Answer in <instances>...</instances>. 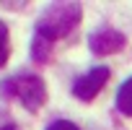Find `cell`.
I'll list each match as a JSON object with an SVG mask.
<instances>
[{
	"label": "cell",
	"mask_w": 132,
	"mask_h": 130,
	"mask_svg": "<svg viewBox=\"0 0 132 130\" xmlns=\"http://www.w3.org/2000/svg\"><path fill=\"white\" fill-rule=\"evenodd\" d=\"M83 18L80 3H52L36 21V34L57 42L60 37H68Z\"/></svg>",
	"instance_id": "6da1fadb"
},
{
	"label": "cell",
	"mask_w": 132,
	"mask_h": 130,
	"mask_svg": "<svg viewBox=\"0 0 132 130\" xmlns=\"http://www.w3.org/2000/svg\"><path fill=\"white\" fill-rule=\"evenodd\" d=\"M0 89H3L5 96L18 99L29 112H36V109L44 107V102H47V86H44V81H42L39 76H34V73L13 76V78H8Z\"/></svg>",
	"instance_id": "7a4b0ae2"
},
{
	"label": "cell",
	"mask_w": 132,
	"mask_h": 130,
	"mask_svg": "<svg viewBox=\"0 0 132 130\" xmlns=\"http://www.w3.org/2000/svg\"><path fill=\"white\" fill-rule=\"evenodd\" d=\"M109 81V68L106 65H98V68L88 70L86 76H80L75 83H73V94L83 102H91L98 96V91L104 89V83Z\"/></svg>",
	"instance_id": "3957f363"
},
{
	"label": "cell",
	"mask_w": 132,
	"mask_h": 130,
	"mask_svg": "<svg viewBox=\"0 0 132 130\" xmlns=\"http://www.w3.org/2000/svg\"><path fill=\"white\" fill-rule=\"evenodd\" d=\"M88 44H91L93 55H114V52H119L127 44V39H124L122 31H117L111 26H101V29H96L88 37Z\"/></svg>",
	"instance_id": "277c9868"
},
{
	"label": "cell",
	"mask_w": 132,
	"mask_h": 130,
	"mask_svg": "<svg viewBox=\"0 0 132 130\" xmlns=\"http://www.w3.org/2000/svg\"><path fill=\"white\" fill-rule=\"evenodd\" d=\"M52 47H54V42H49L42 34H34V39H31V57L36 62H47L49 55H52Z\"/></svg>",
	"instance_id": "5b68a950"
},
{
	"label": "cell",
	"mask_w": 132,
	"mask_h": 130,
	"mask_svg": "<svg viewBox=\"0 0 132 130\" xmlns=\"http://www.w3.org/2000/svg\"><path fill=\"white\" fill-rule=\"evenodd\" d=\"M117 109L124 117H132V78H127L117 91Z\"/></svg>",
	"instance_id": "8992f818"
},
{
	"label": "cell",
	"mask_w": 132,
	"mask_h": 130,
	"mask_svg": "<svg viewBox=\"0 0 132 130\" xmlns=\"http://www.w3.org/2000/svg\"><path fill=\"white\" fill-rule=\"evenodd\" d=\"M11 57V37H8V26L0 21V68L8 62Z\"/></svg>",
	"instance_id": "52a82bcc"
},
{
	"label": "cell",
	"mask_w": 132,
	"mask_h": 130,
	"mask_svg": "<svg viewBox=\"0 0 132 130\" xmlns=\"http://www.w3.org/2000/svg\"><path fill=\"white\" fill-rule=\"evenodd\" d=\"M47 130H80L75 122H70V120H54Z\"/></svg>",
	"instance_id": "ba28073f"
},
{
	"label": "cell",
	"mask_w": 132,
	"mask_h": 130,
	"mask_svg": "<svg viewBox=\"0 0 132 130\" xmlns=\"http://www.w3.org/2000/svg\"><path fill=\"white\" fill-rule=\"evenodd\" d=\"M0 130H16V125H11V122L8 125H0Z\"/></svg>",
	"instance_id": "9c48e42d"
}]
</instances>
